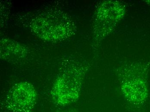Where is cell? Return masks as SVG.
Segmentation results:
<instances>
[{
  "label": "cell",
  "instance_id": "cell-3",
  "mask_svg": "<svg viewBox=\"0 0 150 112\" xmlns=\"http://www.w3.org/2000/svg\"><path fill=\"white\" fill-rule=\"evenodd\" d=\"M125 8L116 1H106L98 8L94 22V36L100 42L113 30L124 16Z\"/></svg>",
  "mask_w": 150,
  "mask_h": 112
},
{
  "label": "cell",
  "instance_id": "cell-2",
  "mask_svg": "<svg viewBox=\"0 0 150 112\" xmlns=\"http://www.w3.org/2000/svg\"><path fill=\"white\" fill-rule=\"evenodd\" d=\"M149 64L135 63L129 70L128 80L122 84V92L128 101L140 106L145 103L149 96L148 76Z\"/></svg>",
  "mask_w": 150,
  "mask_h": 112
},
{
  "label": "cell",
  "instance_id": "cell-6",
  "mask_svg": "<svg viewBox=\"0 0 150 112\" xmlns=\"http://www.w3.org/2000/svg\"><path fill=\"white\" fill-rule=\"evenodd\" d=\"M8 99L16 105H29L34 102L36 92L32 85L26 82L20 83L12 88Z\"/></svg>",
  "mask_w": 150,
  "mask_h": 112
},
{
  "label": "cell",
  "instance_id": "cell-7",
  "mask_svg": "<svg viewBox=\"0 0 150 112\" xmlns=\"http://www.w3.org/2000/svg\"><path fill=\"white\" fill-rule=\"evenodd\" d=\"M145 2L150 6V0H148V1H145Z\"/></svg>",
  "mask_w": 150,
  "mask_h": 112
},
{
  "label": "cell",
  "instance_id": "cell-5",
  "mask_svg": "<svg viewBox=\"0 0 150 112\" xmlns=\"http://www.w3.org/2000/svg\"><path fill=\"white\" fill-rule=\"evenodd\" d=\"M29 50L25 45L10 38L3 37L0 43V57L9 62L21 61L28 56Z\"/></svg>",
  "mask_w": 150,
  "mask_h": 112
},
{
  "label": "cell",
  "instance_id": "cell-1",
  "mask_svg": "<svg viewBox=\"0 0 150 112\" xmlns=\"http://www.w3.org/2000/svg\"><path fill=\"white\" fill-rule=\"evenodd\" d=\"M31 32L38 37L48 42L64 41L74 35L76 26L70 16L64 12L48 10L31 20Z\"/></svg>",
  "mask_w": 150,
  "mask_h": 112
},
{
  "label": "cell",
  "instance_id": "cell-4",
  "mask_svg": "<svg viewBox=\"0 0 150 112\" xmlns=\"http://www.w3.org/2000/svg\"><path fill=\"white\" fill-rule=\"evenodd\" d=\"M74 71H68L57 80L52 91L53 96L56 99H75L79 94L80 77Z\"/></svg>",
  "mask_w": 150,
  "mask_h": 112
}]
</instances>
